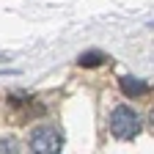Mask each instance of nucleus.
I'll return each mask as SVG.
<instances>
[{
  "mask_svg": "<svg viewBox=\"0 0 154 154\" xmlns=\"http://www.w3.org/2000/svg\"><path fill=\"white\" fill-rule=\"evenodd\" d=\"M28 149L30 154H61L63 149V132L55 124H42L30 132L28 138Z\"/></svg>",
  "mask_w": 154,
  "mask_h": 154,
  "instance_id": "obj_1",
  "label": "nucleus"
},
{
  "mask_svg": "<svg viewBox=\"0 0 154 154\" xmlns=\"http://www.w3.org/2000/svg\"><path fill=\"white\" fill-rule=\"evenodd\" d=\"M110 132H113V138H119V140H132L135 135L140 132V116L132 107H127V105H119L110 113Z\"/></svg>",
  "mask_w": 154,
  "mask_h": 154,
  "instance_id": "obj_2",
  "label": "nucleus"
},
{
  "mask_svg": "<svg viewBox=\"0 0 154 154\" xmlns=\"http://www.w3.org/2000/svg\"><path fill=\"white\" fill-rule=\"evenodd\" d=\"M121 91L127 96H143V94H149V83L138 80V77H124L121 80Z\"/></svg>",
  "mask_w": 154,
  "mask_h": 154,
  "instance_id": "obj_3",
  "label": "nucleus"
},
{
  "mask_svg": "<svg viewBox=\"0 0 154 154\" xmlns=\"http://www.w3.org/2000/svg\"><path fill=\"white\" fill-rule=\"evenodd\" d=\"M105 61H107V55H105V52H99V50L80 52V58H77V63H80V66H85V69H91V66H102Z\"/></svg>",
  "mask_w": 154,
  "mask_h": 154,
  "instance_id": "obj_4",
  "label": "nucleus"
},
{
  "mask_svg": "<svg viewBox=\"0 0 154 154\" xmlns=\"http://www.w3.org/2000/svg\"><path fill=\"white\" fill-rule=\"evenodd\" d=\"M0 154H22L17 138H0Z\"/></svg>",
  "mask_w": 154,
  "mask_h": 154,
  "instance_id": "obj_5",
  "label": "nucleus"
}]
</instances>
